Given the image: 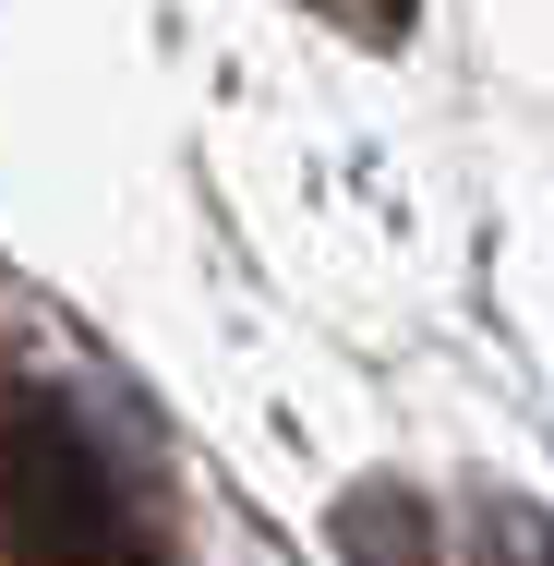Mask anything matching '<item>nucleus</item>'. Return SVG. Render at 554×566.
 Listing matches in <instances>:
<instances>
[{"label":"nucleus","instance_id":"obj_1","mask_svg":"<svg viewBox=\"0 0 554 566\" xmlns=\"http://www.w3.org/2000/svg\"><path fill=\"white\" fill-rule=\"evenodd\" d=\"M482 566H554V518H494V555Z\"/></svg>","mask_w":554,"mask_h":566},{"label":"nucleus","instance_id":"obj_2","mask_svg":"<svg viewBox=\"0 0 554 566\" xmlns=\"http://www.w3.org/2000/svg\"><path fill=\"white\" fill-rule=\"evenodd\" d=\"M314 12H337L349 36H398V24H410V0H314Z\"/></svg>","mask_w":554,"mask_h":566}]
</instances>
